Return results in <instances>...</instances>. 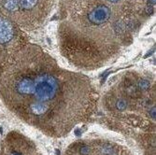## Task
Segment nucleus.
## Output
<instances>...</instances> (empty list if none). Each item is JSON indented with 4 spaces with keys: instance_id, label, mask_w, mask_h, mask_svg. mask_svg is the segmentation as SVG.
<instances>
[{
    "instance_id": "5",
    "label": "nucleus",
    "mask_w": 156,
    "mask_h": 155,
    "mask_svg": "<svg viewBox=\"0 0 156 155\" xmlns=\"http://www.w3.org/2000/svg\"><path fill=\"white\" fill-rule=\"evenodd\" d=\"M28 43L24 31L0 11V76Z\"/></svg>"
},
{
    "instance_id": "4",
    "label": "nucleus",
    "mask_w": 156,
    "mask_h": 155,
    "mask_svg": "<svg viewBox=\"0 0 156 155\" xmlns=\"http://www.w3.org/2000/svg\"><path fill=\"white\" fill-rule=\"evenodd\" d=\"M55 0H0V11L23 31L40 28L50 17Z\"/></svg>"
},
{
    "instance_id": "3",
    "label": "nucleus",
    "mask_w": 156,
    "mask_h": 155,
    "mask_svg": "<svg viewBox=\"0 0 156 155\" xmlns=\"http://www.w3.org/2000/svg\"><path fill=\"white\" fill-rule=\"evenodd\" d=\"M108 114L134 130H141L142 146L155 138V81L136 71L123 74L104 97Z\"/></svg>"
},
{
    "instance_id": "2",
    "label": "nucleus",
    "mask_w": 156,
    "mask_h": 155,
    "mask_svg": "<svg viewBox=\"0 0 156 155\" xmlns=\"http://www.w3.org/2000/svg\"><path fill=\"white\" fill-rule=\"evenodd\" d=\"M57 39L74 67L94 71L114 61L133 41L135 28L105 0H59Z\"/></svg>"
},
{
    "instance_id": "1",
    "label": "nucleus",
    "mask_w": 156,
    "mask_h": 155,
    "mask_svg": "<svg viewBox=\"0 0 156 155\" xmlns=\"http://www.w3.org/2000/svg\"><path fill=\"white\" fill-rule=\"evenodd\" d=\"M0 98L25 123L60 138L92 118L99 95L89 77L61 67L28 43L0 76Z\"/></svg>"
},
{
    "instance_id": "7",
    "label": "nucleus",
    "mask_w": 156,
    "mask_h": 155,
    "mask_svg": "<svg viewBox=\"0 0 156 155\" xmlns=\"http://www.w3.org/2000/svg\"><path fill=\"white\" fill-rule=\"evenodd\" d=\"M1 155H43L28 137L16 132L9 133L2 145Z\"/></svg>"
},
{
    "instance_id": "6",
    "label": "nucleus",
    "mask_w": 156,
    "mask_h": 155,
    "mask_svg": "<svg viewBox=\"0 0 156 155\" xmlns=\"http://www.w3.org/2000/svg\"><path fill=\"white\" fill-rule=\"evenodd\" d=\"M65 155H132L125 147L107 139H83L70 145Z\"/></svg>"
}]
</instances>
